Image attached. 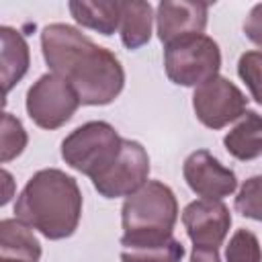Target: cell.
I'll use <instances>...</instances> for the list:
<instances>
[{
  "label": "cell",
  "mask_w": 262,
  "mask_h": 262,
  "mask_svg": "<svg viewBox=\"0 0 262 262\" xmlns=\"http://www.w3.org/2000/svg\"><path fill=\"white\" fill-rule=\"evenodd\" d=\"M41 51L49 70L76 90L82 104H111L125 86L119 57L72 25H47L41 31Z\"/></svg>",
  "instance_id": "6da1fadb"
},
{
  "label": "cell",
  "mask_w": 262,
  "mask_h": 262,
  "mask_svg": "<svg viewBox=\"0 0 262 262\" xmlns=\"http://www.w3.org/2000/svg\"><path fill=\"white\" fill-rule=\"evenodd\" d=\"M16 219L43 233L47 239L70 237L82 217V192L78 182L57 168L35 172L14 205Z\"/></svg>",
  "instance_id": "7a4b0ae2"
},
{
  "label": "cell",
  "mask_w": 262,
  "mask_h": 262,
  "mask_svg": "<svg viewBox=\"0 0 262 262\" xmlns=\"http://www.w3.org/2000/svg\"><path fill=\"white\" fill-rule=\"evenodd\" d=\"M178 219V201L172 188L160 180H147L129 194L121 207V246L154 244L172 237Z\"/></svg>",
  "instance_id": "3957f363"
},
{
  "label": "cell",
  "mask_w": 262,
  "mask_h": 262,
  "mask_svg": "<svg viewBox=\"0 0 262 262\" xmlns=\"http://www.w3.org/2000/svg\"><path fill=\"white\" fill-rule=\"evenodd\" d=\"M121 143L123 137L111 123L88 121L61 141V158L70 168L94 178L117 158Z\"/></svg>",
  "instance_id": "277c9868"
},
{
  "label": "cell",
  "mask_w": 262,
  "mask_h": 262,
  "mask_svg": "<svg viewBox=\"0 0 262 262\" xmlns=\"http://www.w3.org/2000/svg\"><path fill=\"white\" fill-rule=\"evenodd\" d=\"M164 68L174 84L196 88L203 82L219 76V45L203 33L176 39L164 49Z\"/></svg>",
  "instance_id": "5b68a950"
},
{
  "label": "cell",
  "mask_w": 262,
  "mask_h": 262,
  "mask_svg": "<svg viewBox=\"0 0 262 262\" xmlns=\"http://www.w3.org/2000/svg\"><path fill=\"white\" fill-rule=\"evenodd\" d=\"M27 113L41 129H59L78 111L80 96L57 74L49 72L37 78L27 92Z\"/></svg>",
  "instance_id": "8992f818"
},
{
  "label": "cell",
  "mask_w": 262,
  "mask_h": 262,
  "mask_svg": "<svg viewBox=\"0 0 262 262\" xmlns=\"http://www.w3.org/2000/svg\"><path fill=\"white\" fill-rule=\"evenodd\" d=\"M149 176V156L139 141L123 139L117 158L92 180L98 194L104 199L129 196L147 182Z\"/></svg>",
  "instance_id": "52a82bcc"
},
{
  "label": "cell",
  "mask_w": 262,
  "mask_h": 262,
  "mask_svg": "<svg viewBox=\"0 0 262 262\" xmlns=\"http://www.w3.org/2000/svg\"><path fill=\"white\" fill-rule=\"evenodd\" d=\"M192 108L205 127L223 129L231 121L244 117L248 98L231 80L225 76H215L194 88Z\"/></svg>",
  "instance_id": "ba28073f"
},
{
  "label": "cell",
  "mask_w": 262,
  "mask_h": 262,
  "mask_svg": "<svg viewBox=\"0 0 262 262\" xmlns=\"http://www.w3.org/2000/svg\"><path fill=\"white\" fill-rule=\"evenodd\" d=\"M182 225L194 248L219 250L231 227V213L221 201L199 199L184 207Z\"/></svg>",
  "instance_id": "9c48e42d"
},
{
  "label": "cell",
  "mask_w": 262,
  "mask_h": 262,
  "mask_svg": "<svg viewBox=\"0 0 262 262\" xmlns=\"http://www.w3.org/2000/svg\"><path fill=\"white\" fill-rule=\"evenodd\" d=\"M182 174L186 184L194 194L201 199L221 201L223 196H229L237 188L235 172L225 168L213 154L207 149L192 151L182 166Z\"/></svg>",
  "instance_id": "30bf717a"
},
{
  "label": "cell",
  "mask_w": 262,
  "mask_h": 262,
  "mask_svg": "<svg viewBox=\"0 0 262 262\" xmlns=\"http://www.w3.org/2000/svg\"><path fill=\"white\" fill-rule=\"evenodd\" d=\"M209 4L190 2V0H164L158 4L156 27L158 37L164 45L188 37L201 35L207 27Z\"/></svg>",
  "instance_id": "8fae6325"
},
{
  "label": "cell",
  "mask_w": 262,
  "mask_h": 262,
  "mask_svg": "<svg viewBox=\"0 0 262 262\" xmlns=\"http://www.w3.org/2000/svg\"><path fill=\"white\" fill-rule=\"evenodd\" d=\"M0 41H2V84L4 96L12 90L16 82L27 74L31 66V51L25 37L12 27H0Z\"/></svg>",
  "instance_id": "7c38bea8"
},
{
  "label": "cell",
  "mask_w": 262,
  "mask_h": 262,
  "mask_svg": "<svg viewBox=\"0 0 262 262\" xmlns=\"http://www.w3.org/2000/svg\"><path fill=\"white\" fill-rule=\"evenodd\" d=\"M0 258H14L25 262H39L41 244L33 233V227L20 219L0 221Z\"/></svg>",
  "instance_id": "4fadbf2b"
},
{
  "label": "cell",
  "mask_w": 262,
  "mask_h": 262,
  "mask_svg": "<svg viewBox=\"0 0 262 262\" xmlns=\"http://www.w3.org/2000/svg\"><path fill=\"white\" fill-rule=\"evenodd\" d=\"M225 149L242 162L262 156V115L246 111L239 123L223 137Z\"/></svg>",
  "instance_id": "5bb4252c"
},
{
  "label": "cell",
  "mask_w": 262,
  "mask_h": 262,
  "mask_svg": "<svg viewBox=\"0 0 262 262\" xmlns=\"http://www.w3.org/2000/svg\"><path fill=\"white\" fill-rule=\"evenodd\" d=\"M151 23H154V8L149 2L131 0L121 2V41L127 49H139L151 37Z\"/></svg>",
  "instance_id": "9a60e30c"
},
{
  "label": "cell",
  "mask_w": 262,
  "mask_h": 262,
  "mask_svg": "<svg viewBox=\"0 0 262 262\" xmlns=\"http://www.w3.org/2000/svg\"><path fill=\"white\" fill-rule=\"evenodd\" d=\"M70 14L86 29L100 35H113L121 25V2H70Z\"/></svg>",
  "instance_id": "2e32d148"
},
{
  "label": "cell",
  "mask_w": 262,
  "mask_h": 262,
  "mask_svg": "<svg viewBox=\"0 0 262 262\" xmlns=\"http://www.w3.org/2000/svg\"><path fill=\"white\" fill-rule=\"evenodd\" d=\"M184 256V246L172 235L154 244L125 246L121 250V262H180Z\"/></svg>",
  "instance_id": "e0dca14e"
},
{
  "label": "cell",
  "mask_w": 262,
  "mask_h": 262,
  "mask_svg": "<svg viewBox=\"0 0 262 262\" xmlns=\"http://www.w3.org/2000/svg\"><path fill=\"white\" fill-rule=\"evenodd\" d=\"M0 141H2V147H0V160L2 164H8L10 160L18 158L23 154V149L27 147V131L23 127V123L10 115V113H4L2 115V135H0Z\"/></svg>",
  "instance_id": "ac0fdd59"
},
{
  "label": "cell",
  "mask_w": 262,
  "mask_h": 262,
  "mask_svg": "<svg viewBox=\"0 0 262 262\" xmlns=\"http://www.w3.org/2000/svg\"><path fill=\"white\" fill-rule=\"evenodd\" d=\"M225 260L227 262H262V248L258 237L246 227L237 229L227 244Z\"/></svg>",
  "instance_id": "d6986e66"
},
{
  "label": "cell",
  "mask_w": 262,
  "mask_h": 262,
  "mask_svg": "<svg viewBox=\"0 0 262 262\" xmlns=\"http://www.w3.org/2000/svg\"><path fill=\"white\" fill-rule=\"evenodd\" d=\"M233 205L244 217L262 221V174L252 176L242 184Z\"/></svg>",
  "instance_id": "ffe728a7"
},
{
  "label": "cell",
  "mask_w": 262,
  "mask_h": 262,
  "mask_svg": "<svg viewBox=\"0 0 262 262\" xmlns=\"http://www.w3.org/2000/svg\"><path fill=\"white\" fill-rule=\"evenodd\" d=\"M237 74L250 88V94L262 104V51H246L239 55Z\"/></svg>",
  "instance_id": "44dd1931"
},
{
  "label": "cell",
  "mask_w": 262,
  "mask_h": 262,
  "mask_svg": "<svg viewBox=\"0 0 262 262\" xmlns=\"http://www.w3.org/2000/svg\"><path fill=\"white\" fill-rule=\"evenodd\" d=\"M244 33L252 43L262 47V2L252 6V10L248 12L244 20Z\"/></svg>",
  "instance_id": "7402d4cb"
},
{
  "label": "cell",
  "mask_w": 262,
  "mask_h": 262,
  "mask_svg": "<svg viewBox=\"0 0 262 262\" xmlns=\"http://www.w3.org/2000/svg\"><path fill=\"white\" fill-rule=\"evenodd\" d=\"M190 262H221V260H219V252H217V250H209V248H192Z\"/></svg>",
  "instance_id": "603a6c76"
},
{
  "label": "cell",
  "mask_w": 262,
  "mask_h": 262,
  "mask_svg": "<svg viewBox=\"0 0 262 262\" xmlns=\"http://www.w3.org/2000/svg\"><path fill=\"white\" fill-rule=\"evenodd\" d=\"M2 178H4V184H6V190H4V196H2V205H6L8 201H10V186H12V176H10V172L8 170H2Z\"/></svg>",
  "instance_id": "cb8c5ba5"
},
{
  "label": "cell",
  "mask_w": 262,
  "mask_h": 262,
  "mask_svg": "<svg viewBox=\"0 0 262 262\" xmlns=\"http://www.w3.org/2000/svg\"><path fill=\"white\" fill-rule=\"evenodd\" d=\"M0 262H25V260H14V258H0Z\"/></svg>",
  "instance_id": "d4e9b609"
}]
</instances>
